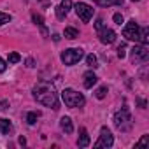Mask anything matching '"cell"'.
<instances>
[{"mask_svg": "<svg viewBox=\"0 0 149 149\" xmlns=\"http://www.w3.org/2000/svg\"><path fill=\"white\" fill-rule=\"evenodd\" d=\"M7 105H9V104H7L6 100H2V102H0V109H7Z\"/></svg>", "mask_w": 149, "mask_h": 149, "instance_id": "obj_29", "label": "cell"}, {"mask_svg": "<svg viewBox=\"0 0 149 149\" xmlns=\"http://www.w3.org/2000/svg\"><path fill=\"white\" fill-rule=\"evenodd\" d=\"M107 91H109V90H107V86H100V88H98V90L95 91V97H97L98 100H102V98H105Z\"/></svg>", "mask_w": 149, "mask_h": 149, "instance_id": "obj_19", "label": "cell"}, {"mask_svg": "<svg viewBox=\"0 0 149 149\" xmlns=\"http://www.w3.org/2000/svg\"><path fill=\"white\" fill-rule=\"evenodd\" d=\"M86 63H88V67H91V68L98 67V61H97V56H95V54H88V56H86Z\"/></svg>", "mask_w": 149, "mask_h": 149, "instance_id": "obj_18", "label": "cell"}, {"mask_svg": "<svg viewBox=\"0 0 149 149\" xmlns=\"http://www.w3.org/2000/svg\"><path fill=\"white\" fill-rule=\"evenodd\" d=\"M37 119H39V112H28V114H26V121H28V125H35Z\"/></svg>", "mask_w": 149, "mask_h": 149, "instance_id": "obj_20", "label": "cell"}, {"mask_svg": "<svg viewBox=\"0 0 149 149\" xmlns=\"http://www.w3.org/2000/svg\"><path fill=\"white\" fill-rule=\"evenodd\" d=\"M118 56H119V58H125V56H126V44H121V46L118 47Z\"/></svg>", "mask_w": 149, "mask_h": 149, "instance_id": "obj_25", "label": "cell"}, {"mask_svg": "<svg viewBox=\"0 0 149 149\" xmlns=\"http://www.w3.org/2000/svg\"><path fill=\"white\" fill-rule=\"evenodd\" d=\"M76 13H77V16L81 18V21H84V23H88V21L93 18V7L88 6V4H84V2L76 4Z\"/></svg>", "mask_w": 149, "mask_h": 149, "instance_id": "obj_7", "label": "cell"}, {"mask_svg": "<svg viewBox=\"0 0 149 149\" xmlns=\"http://www.w3.org/2000/svg\"><path fill=\"white\" fill-rule=\"evenodd\" d=\"M84 88H93L95 84H97V81H98V77L95 76L93 72H84Z\"/></svg>", "mask_w": 149, "mask_h": 149, "instance_id": "obj_12", "label": "cell"}, {"mask_svg": "<svg viewBox=\"0 0 149 149\" xmlns=\"http://www.w3.org/2000/svg\"><path fill=\"white\" fill-rule=\"evenodd\" d=\"M95 28H97V32H98V30H102V28H104V21H102V19H97Z\"/></svg>", "mask_w": 149, "mask_h": 149, "instance_id": "obj_27", "label": "cell"}, {"mask_svg": "<svg viewBox=\"0 0 149 149\" xmlns=\"http://www.w3.org/2000/svg\"><path fill=\"white\" fill-rule=\"evenodd\" d=\"M60 126H61V130H63L65 133H72V132H74V125H72V119H70L68 116H63V118L60 119Z\"/></svg>", "mask_w": 149, "mask_h": 149, "instance_id": "obj_13", "label": "cell"}, {"mask_svg": "<svg viewBox=\"0 0 149 149\" xmlns=\"http://www.w3.org/2000/svg\"><path fill=\"white\" fill-rule=\"evenodd\" d=\"M11 19H13V16H11V14H7V13H0V26L6 25V23H9Z\"/></svg>", "mask_w": 149, "mask_h": 149, "instance_id": "obj_21", "label": "cell"}, {"mask_svg": "<svg viewBox=\"0 0 149 149\" xmlns=\"http://www.w3.org/2000/svg\"><path fill=\"white\" fill-rule=\"evenodd\" d=\"M147 35H149V28H147V26H142V28H140V37H139V42L146 46V44L149 42V37H147Z\"/></svg>", "mask_w": 149, "mask_h": 149, "instance_id": "obj_16", "label": "cell"}, {"mask_svg": "<svg viewBox=\"0 0 149 149\" xmlns=\"http://www.w3.org/2000/svg\"><path fill=\"white\" fill-rule=\"evenodd\" d=\"M53 40L58 42V40H60V33H54V35H53Z\"/></svg>", "mask_w": 149, "mask_h": 149, "instance_id": "obj_30", "label": "cell"}, {"mask_svg": "<svg viewBox=\"0 0 149 149\" xmlns=\"http://www.w3.org/2000/svg\"><path fill=\"white\" fill-rule=\"evenodd\" d=\"M70 7H72V0H63V2L56 7V18L58 19H65L67 18V14H68V11H70Z\"/></svg>", "mask_w": 149, "mask_h": 149, "instance_id": "obj_10", "label": "cell"}, {"mask_svg": "<svg viewBox=\"0 0 149 149\" xmlns=\"http://www.w3.org/2000/svg\"><path fill=\"white\" fill-rule=\"evenodd\" d=\"M98 37H100V42L102 44H112L114 40H116V33H114V30H111V28H102V30H98Z\"/></svg>", "mask_w": 149, "mask_h": 149, "instance_id": "obj_9", "label": "cell"}, {"mask_svg": "<svg viewBox=\"0 0 149 149\" xmlns=\"http://www.w3.org/2000/svg\"><path fill=\"white\" fill-rule=\"evenodd\" d=\"M83 56H84V53H83L81 47H70V49H65L60 58L65 65H76V63L81 61Z\"/></svg>", "mask_w": 149, "mask_h": 149, "instance_id": "obj_4", "label": "cell"}, {"mask_svg": "<svg viewBox=\"0 0 149 149\" xmlns=\"http://www.w3.org/2000/svg\"><path fill=\"white\" fill-rule=\"evenodd\" d=\"M26 63H28V67H35V65H33V60H32V58H28V60H26Z\"/></svg>", "mask_w": 149, "mask_h": 149, "instance_id": "obj_31", "label": "cell"}, {"mask_svg": "<svg viewBox=\"0 0 149 149\" xmlns=\"http://www.w3.org/2000/svg\"><path fill=\"white\" fill-rule=\"evenodd\" d=\"M77 146H79V147H88V146H90V135H88V130H86V128H81V130H79Z\"/></svg>", "mask_w": 149, "mask_h": 149, "instance_id": "obj_11", "label": "cell"}, {"mask_svg": "<svg viewBox=\"0 0 149 149\" xmlns=\"http://www.w3.org/2000/svg\"><path fill=\"white\" fill-rule=\"evenodd\" d=\"M114 23H116V25H119V26L125 23V19H123V16H121L119 13H116V14H114Z\"/></svg>", "mask_w": 149, "mask_h": 149, "instance_id": "obj_26", "label": "cell"}, {"mask_svg": "<svg viewBox=\"0 0 149 149\" xmlns=\"http://www.w3.org/2000/svg\"><path fill=\"white\" fill-rule=\"evenodd\" d=\"M147 142H149V135H142V139L135 144V147H146V146H147Z\"/></svg>", "mask_w": 149, "mask_h": 149, "instance_id": "obj_23", "label": "cell"}, {"mask_svg": "<svg viewBox=\"0 0 149 149\" xmlns=\"http://www.w3.org/2000/svg\"><path fill=\"white\" fill-rule=\"evenodd\" d=\"M123 37L128 39V40H133V42H139V37H140V26L135 23V19L128 21L123 28Z\"/></svg>", "mask_w": 149, "mask_h": 149, "instance_id": "obj_5", "label": "cell"}, {"mask_svg": "<svg viewBox=\"0 0 149 149\" xmlns=\"http://www.w3.org/2000/svg\"><path fill=\"white\" fill-rule=\"evenodd\" d=\"M114 125L118 130L121 132H130L132 126H133V121H132V116H130V111L128 107H123L121 111H118L114 114Z\"/></svg>", "mask_w": 149, "mask_h": 149, "instance_id": "obj_2", "label": "cell"}, {"mask_svg": "<svg viewBox=\"0 0 149 149\" xmlns=\"http://www.w3.org/2000/svg\"><path fill=\"white\" fill-rule=\"evenodd\" d=\"M21 60V56L18 53H9V63H18Z\"/></svg>", "mask_w": 149, "mask_h": 149, "instance_id": "obj_24", "label": "cell"}, {"mask_svg": "<svg viewBox=\"0 0 149 149\" xmlns=\"http://www.w3.org/2000/svg\"><path fill=\"white\" fill-rule=\"evenodd\" d=\"M63 35H65L67 39H77V37H79V32H77L76 28H72V26H67L65 32H63Z\"/></svg>", "mask_w": 149, "mask_h": 149, "instance_id": "obj_17", "label": "cell"}, {"mask_svg": "<svg viewBox=\"0 0 149 149\" xmlns=\"http://www.w3.org/2000/svg\"><path fill=\"white\" fill-rule=\"evenodd\" d=\"M133 2H139V0H133Z\"/></svg>", "mask_w": 149, "mask_h": 149, "instance_id": "obj_33", "label": "cell"}, {"mask_svg": "<svg viewBox=\"0 0 149 149\" xmlns=\"http://www.w3.org/2000/svg\"><path fill=\"white\" fill-rule=\"evenodd\" d=\"M33 97L39 104L46 105V107H51L53 111H58L60 109V102H58V95H56V90L51 83H37L33 86Z\"/></svg>", "mask_w": 149, "mask_h": 149, "instance_id": "obj_1", "label": "cell"}, {"mask_svg": "<svg viewBox=\"0 0 149 149\" xmlns=\"http://www.w3.org/2000/svg\"><path fill=\"white\" fill-rule=\"evenodd\" d=\"M11 130H13V123H11L9 119H6V118L0 119V133L6 135V133H9Z\"/></svg>", "mask_w": 149, "mask_h": 149, "instance_id": "obj_14", "label": "cell"}, {"mask_svg": "<svg viewBox=\"0 0 149 149\" xmlns=\"http://www.w3.org/2000/svg\"><path fill=\"white\" fill-rule=\"evenodd\" d=\"M95 4L102 7H109V6H121L123 0H95Z\"/></svg>", "mask_w": 149, "mask_h": 149, "instance_id": "obj_15", "label": "cell"}, {"mask_svg": "<svg viewBox=\"0 0 149 149\" xmlns=\"http://www.w3.org/2000/svg\"><path fill=\"white\" fill-rule=\"evenodd\" d=\"M19 144L25 146V144H26V139H25V137H19Z\"/></svg>", "mask_w": 149, "mask_h": 149, "instance_id": "obj_32", "label": "cell"}, {"mask_svg": "<svg viewBox=\"0 0 149 149\" xmlns=\"http://www.w3.org/2000/svg\"><path fill=\"white\" fill-rule=\"evenodd\" d=\"M32 19L39 25V26H42V32H46V28H44V19H42V16H39V14H33L32 16Z\"/></svg>", "mask_w": 149, "mask_h": 149, "instance_id": "obj_22", "label": "cell"}, {"mask_svg": "<svg viewBox=\"0 0 149 149\" xmlns=\"http://www.w3.org/2000/svg\"><path fill=\"white\" fill-rule=\"evenodd\" d=\"M147 58H149V51H147V47L144 44L135 46L132 49V60L133 61H147Z\"/></svg>", "mask_w": 149, "mask_h": 149, "instance_id": "obj_8", "label": "cell"}, {"mask_svg": "<svg viewBox=\"0 0 149 149\" xmlns=\"http://www.w3.org/2000/svg\"><path fill=\"white\" fill-rule=\"evenodd\" d=\"M61 98H63V102H65L67 107H81V105H84L83 93L72 90V88H65L61 91Z\"/></svg>", "mask_w": 149, "mask_h": 149, "instance_id": "obj_3", "label": "cell"}, {"mask_svg": "<svg viewBox=\"0 0 149 149\" xmlns=\"http://www.w3.org/2000/svg\"><path fill=\"white\" fill-rule=\"evenodd\" d=\"M6 68H7V63H6V61H4L2 58H0V72H4Z\"/></svg>", "mask_w": 149, "mask_h": 149, "instance_id": "obj_28", "label": "cell"}, {"mask_svg": "<svg viewBox=\"0 0 149 149\" xmlns=\"http://www.w3.org/2000/svg\"><path fill=\"white\" fill-rule=\"evenodd\" d=\"M112 144H114V137H112L111 130H109L107 126H102V128H100V137H98V140L95 142V147H97V149H100V147H111Z\"/></svg>", "mask_w": 149, "mask_h": 149, "instance_id": "obj_6", "label": "cell"}]
</instances>
